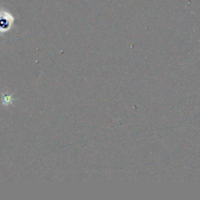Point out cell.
<instances>
[{"mask_svg": "<svg viewBox=\"0 0 200 200\" xmlns=\"http://www.w3.org/2000/svg\"><path fill=\"white\" fill-rule=\"evenodd\" d=\"M13 23L14 17L12 14L5 10H0V35L11 30Z\"/></svg>", "mask_w": 200, "mask_h": 200, "instance_id": "obj_1", "label": "cell"}, {"mask_svg": "<svg viewBox=\"0 0 200 200\" xmlns=\"http://www.w3.org/2000/svg\"><path fill=\"white\" fill-rule=\"evenodd\" d=\"M12 101V98L11 95H5L4 98H3V103L5 106H8L11 104Z\"/></svg>", "mask_w": 200, "mask_h": 200, "instance_id": "obj_2", "label": "cell"}]
</instances>
